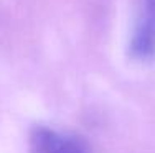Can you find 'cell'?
<instances>
[{"instance_id":"6da1fadb","label":"cell","mask_w":155,"mask_h":153,"mask_svg":"<svg viewBox=\"0 0 155 153\" xmlns=\"http://www.w3.org/2000/svg\"><path fill=\"white\" fill-rule=\"evenodd\" d=\"M129 53L140 63L155 59V0H137Z\"/></svg>"},{"instance_id":"7a4b0ae2","label":"cell","mask_w":155,"mask_h":153,"mask_svg":"<svg viewBox=\"0 0 155 153\" xmlns=\"http://www.w3.org/2000/svg\"><path fill=\"white\" fill-rule=\"evenodd\" d=\"M28 153H91V148L76 133L36 125L28 135Z\"/></svg>"}]
</instances>
